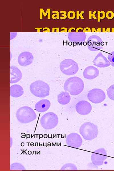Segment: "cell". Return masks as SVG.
I'll list each match as a JSON object with an SVG mask.
<instances>
[{
	"instance_id": "277c9868",
	"label": "cell",
	"mask_w": 114,
	"mask_h": 171,
	"mask_svg": "<svg viewBox=\"0 0 114 171\" xmlns=\"http://www.w3.org/2000/svg\"><path fill=\"white\" fill-rule=\"evenodd\" d=\"M80 133L84 139L91 140L97 137L98 131L97 127L90 122L84 123L80 127Z\"/></svg>"
},
{
	"instance_id": "8d00e7d4",
	"label": "cell",
	"mask_w": 114,
	"mask_h": 171,
	"mask_svg": "<svg viewBox=\"0 0 114 171\" xmlns=\"http://www.w3.org/2000/svg\"><path fill=\"white\" fill-rule=\"evenodd\" d=\"M92 32H96V30L95 29V28L92 27Z\"/></svg>"
},
{
	"instance_id": "603a6c76",
	"label": "cell",
	"mask_w": 114,
	"mask_h": 171,
	"mask_svg": "<svg viewBox=\"0 0 114 171\" xmlns=\"http://www.w3.org/2000/svg\"><path fill=\"white\" fill-rule=\"evenodd\" d=\"M75 13L73 11H69L67 14L68 18L70 19H73L76 17Z\"/></svg>"
},
{
	"instance_id": "3957f363",
	"label": "cell",
	"mask_w": 114,
	"mask_h": 171,
	"mask_svg": "<svg viewBox=\"0 0 114 171\" xmlns=\"http://www.w3.org/2000/svg\"><path fill=\"white\" fill-rule=\"evenodd\" d=\"M16 116L18 121L22 123L30 122L36 117V115L34 110L28 106L20 108L17 111Z\"/></svg>"
},
{
	"instance_id": "d6a6232c",
	"label": "cell",
	"mask_w": 114,
	"mask_h": 171,
	"mask_svg": "<svg viewBox=\"0 0 114 171\" xmlns=\"http://www.w3.org/2000/svg\"><path fill=\"white\" fill-rule=\"evenodd\" d=\"M44 32H50V29L48 27H44L43 28Z\"/></svg>"
},
{
	"instance_id": "8fae6325",
	"label": "cell",
	"mask_w": 114,
	"mask_h": 171,
	"mask_svg": "<svg viewBox=\"0 0 114 171\" xmlns=\"http://www.w3.org/2000/svg\"><path fill=\"white\" fill-rule=\"evenodd\" d=\"M76 109L79 114L82 115H86L90 112L92 109V107L88 101L82 100L79 101L76 104Z\"/></svg>"
},
{
	"instance_id": "5bb4252c",
	"label": "cell",
	"mask_w": 114,
	"mask_h": 171,
	"mask_svg": "<svg viewBox=\"0 0 114 171\" xmlns=\"http://www.w3.org/2000/svg\"><path fill=\"white\" fill-rule=\"evenodd\" d=\"M50 106V101L47 99H43L39 101L35 105V110L39 112H43L47 111Z\"/></svg>"
},
{
	"instance_id": "2e32d148",
	"label": "cell",
	"mask_w": 114,
	"mask_h": 171,
	"mask_svg": "<svg viewBox=\"0 0 114 171\" xmlns=\"http://www.w3.org/2000/svg\"><path fill=\"white\" fill-rule=\"evenodd\" d=\"M23 93V89L21 85L14 84L10 87V95L11 97H19L22 95Z\"/></svg>"
},
{
	"instance_id": "74e56055",
	"label": "cell",
	"mask_w": 114,
	"mask_h": 171,
	"mask_svg": "<svg viewBox=\"0 0 114 171\" xmlns=\"http://www.w3.org/2000/svg\"><path fill=\"white\" fill-rule=\"evenodd\" d=\"M101 32V28L100 27H98L97 28L96 30V32Z\"/></svg>"
},
{
	"instance_id": "1f68e13d",
	"label": "cell",
	"mask_w": 114,
	"mask_h": 171,
	"mask_svg": "<svg viewBox=\"0 0 114 171\" xmlns=\"http://www.w3.org/2000/svg\"><path fill=\"white\" fill-rule=\"evenodd\" d=\"M59 28H52V32H59Z\"/></svg>"
},
{
	"instance_id": "83f0119b",
	"label": "cell",
	"mask_w": 114,
	"mask_h": 171,
	"mask_svg": "<svg viewBox=\"0 0 114 171\" xmlns=\"http://www.w3.org/2000/svg\"><path fill=\"white\" fill-rule=\"evenodd\" d=\"M63 13V14H62L61 16L63 17H60V19H65L67 18V16L66 15L67 14V12L65 11H60V13Z\"/></svg>"
},
{
	"instance_id": "5b68a950",
	"label": "cell",
	"mask_w": 114,
	"mask_h": 171,
	"mask_svg": "<svg viewBox=\"0 0 114 171\" xmlns=\"http://www.w3.org/2000/svg\"><path fill=\"white\" fill-rule=\"evenodd\" d=\"M40 122L41 125L44 129L47 130L51 129L57 125L58 119L56 114L52 112H49L42 117Z\"/></svg>"
},
{
	"instance_id": "e0dca14e",
	"label": "cell",
	"mask_w": 114,
	"mask_h": 171,
	"mask_svg": "<svg viewBox=\"0 0 114 171\" xmlns=\"http://www.w3.org/2000/svg\"><path fill=\"white\" fill-rule=\"evenodd\" d=\"M58 101L62 105H66L68 103L71 99L70 96L68 92L62 91L58 95Z\"/></svg>"
},
{
	"instance_id": "ab89813d",
	"label": "cell",
	"mask_w": 114,
	"mask_h": 171,
	"mask_svg": "<svg viewBox=\"0 0 114 171\" xmlns=\"http://www.w3.org/2000/svg\"><path fill=\"white\" fill-rule=\"evenodd\" d=\"M105 28L104 27L102 28V32H105Z\"/></svg>"
},
{
	"instance_id": "d6986e66",
	"label": "cell",
	"mask_w": 114,
	"mask_h": 171,
	"mask_svg": "<svg viewBox=\"0 0 114 171\" xmlns=\"http://www.w3.org/2000/svg\"><path fill=\"white\" fill-rule=\"evenodd\" d=\"M24 167L21 164L19 163H13L10 166V170H25Z\"/></svg>"
},
{
	"instance_id": "7402d4cb",
	"label": "cell",
	"mask_w": 114,
	"mask_h": 171,
	"mask_svg": "<svg viewBox=\"0 0 114 171\" xmlns=\"http://www.w3.org/2000/svg\"><path fill=\"white\" fill-rule=\"evenodd\" d=\"M108 58L111 63V65L114 67V51L108 55Z\"/></svg>"
},
{
	"instance_id": "6da1fadb",
	"label": "cell",
	"mask_w": 114,
	"mask_h": 171,
	"mask_svg": "<svg viewBox=\"0 0 114 171\" xmlns=\"http://www.w3.org/2000/svg\"><path fill=\"white\" fill-rule=\"evenodd\" d=\"M84 87L83 81L80 78L73 77L68 79L64 85L65 91L69 92L72 95H75L80 94Z\"/></svg>"
},
{
	"instance_id": "52a82bcc",
	"label": "cell",
	"mask_w": 114,
	"mask_h": 171,
	"mask_svg": "<svg viewBox=\"0 0 114 171\" xmlns=\"http://www.w3.org/2000/svg\"><path fill=\"white\" fill-rule=\"evenodd\" d=\"M87 97L92 103H98L103 101L105 99L106 96L104 92L101 89L94 88L89 91Z\"/></svg>"
},
{
	"instance_id": "d590c367",
	"label": "cell",
	"mask_w": 114,
	"mask_h": 171,
	"mask_svg": "<svg viewBox=\"0 0 114 171\" xmlns=\"http://www.w3.org/2000/svg\"><path fill=\"white\" fill-rule=\"evenodd\" d=\"M42 28H35V29H37V32H40V29H42Z\"/></svg>"
},
{
	"instance_id": "f35d334b",
	"label": "cell",
	"mask_w": 114,
	"mask_h": 171,
	"mask_svg": "<svg viewBox=\"0 0 114 171\" xmlns=\"http://www.w3.org/2000/svg\"><path fill=\"white\" fill-rule=\"evenodd\" d=\"M110 32V28H107V29H106V30H105V32Z\"/></svg>"
},
{
	"instance_id": "d4e9b609",
	"label": "cell",
	"mask_w": 114,
	"mask_h": 171,
	"mask_svg": "<svg viewBox=\"0 0 114 171\" xmlns=\"http://www.w3.org/2000/svg\"><path fill=\"white\" fill-rule=\"evenodd\" d=\"M52 13H55L52 15V17L53 19H58L59 18V13L58 11H54L52 12Z\"/></svg>"
},
{
	"instance_id": "f1b7e54d",
	"label": "cell",
	"mask_w": 114,
	"mask_h": 171,
	"mask_svg": "<svg viewBox=\"0 0 114 171\" xmlns=\"http://www.w3.org/2000/svg\"><path fill=\"white\" fill-rule=\"evenodd\" d=\"M17 33L16 32H11L10 33V39L12 40L15 38L17 36Z\"/></svg>"
},
{
	"instance_id": "f546056e",
	"label": "cell",
	"mask_w": 114,
	"mask_h": 171,
	"mask_svg": "<svg viewBox=\"0 0 114 171\" xmlns=\"http://www.w3.org/2000/svg\"><path fill=\"white\" fill-rule=\"evenodd\" d=\"M91 31L90 28L88 27H85L83 30V32H90Z\"/></svg>"
},
{
	"instance_id": "4fadbf2b",
	"label": "cell",
	"mask_w": 114,
	"mask_h": 171,
	"mask_svg": "<svg viewBox=\"0 0 114 171\" xmlns=\"http://www.w3.org/2000/svg\"><path fill=\"white\" fill-rule=\"evenodd\" d=\"M99 75V70L93 66L86 67L83 73L84 78L89 80L93 79L98 76Z\"/></svg>"
},
{
	"instance_id": "ffe728a7",
	"label": "cell",
	"mask_w": 114,
	"mask_h": 171,
	"mask_svg": "<svg viewBox=\"0 0 114 171\" xmlns=\"http://www.w3.org/2000/svg\"><path fill=\"white\" fill-rule=\"evenodd\" d=\"M61 170H77L76 167L73 164H66L64 165L61 168Z\"/></svg>"
},
{
	"instance_id": "836d02e7",
	"label": "cell",
	"mask_w": 114,
	"mask_h": 171,
	"mask_svg": "<svg viewBox=\"0 0 114 171\" xmlns=\"http://www.w3.org/2000/svg\"><path fill=\"white\" fill-rule=\"evenodd\" d=\"M83 30V28L82 27H78L77 28L76 30V32H78L79 30Z\"/></svg>"
},
{
	"instance_id": "9a60e30c",
	"label": "cell",
	"mask_w": 114,
	"mask_h": 171,
	"mask_svg": "<svg viewBox=\"0 0 114 171\" xmlns=\"http://www.w3.org/2000/svg\"><path fill=\"white\" fill-rule=\"evenodd\" d=\"M94 65L100 68H104L109 66V62L102 54H99L93 61Z\"/></svg>"
},
{
	"instance_id": "4316f807",
	"label": "cell",
	"mask_w": 114,
	"mask_h": 171,
	"mask_svg": "<svg viewBox=\"0 0 114 171\" xmlns=\"http://www.w3.org/2000/svg\"><path fill=\"white\" fill-rule=\"evenodd\" d=\"M79 11H76V19H79V17H80L81 19H84V18L82 15V14L84 13V11H82L80 14H79Z\"/></svg>"
},
{
	"instance_id": "30bf717a",
	"label": "cell",
	"mask_w": 114,
	"mask_h": 171,
	"mask_svg": "<svg viewBox=\"0 0 114 171\" xmlns=\"http://www.w3.org/2000/svg\"><path fill=\"white\" fill-rule=\"evenodd\" d=\"M34 60L32 53L28 51H25L21 53L18 58V62L19 65L25 66L31 64Z\"/></svg>"
},
{
	"instance_id": "9c48e42d",
	"label": "cell",
	"mask_w": 114,
	"mask_h": 171,
	"mask_svg": "<svg viewBox=\"0 0 114 171\" xmlns=\"http://www.w3.org/2000/svg\"><path fill=\"white\" fill-rule=\"evenodd\" d=\"M82 139L80 135L76 133H72L68 135L66 139L67 145L74 148H78L82 144Z\"/></svg>"
},
{
	"instance_id": "8992f818",
	"label": "cell",
	"mask_w": 114,
	"mask_h": 171,
	"mask_svg": "<svg viewBox=\"0 0 114 171\" xmlns=\"http://www.w3.org/2000/svg\"><path fill=\"white\" fill-rule=\"evenodd\" d=\"M61 71L67 75H72L75 74L78 70V64L71 59H66L62 61L60 65Z\"/></svg>"
},
{
	"instance_id": "cb8c5ba5",
	"label": "cell",
	"mask_w": 114,
	"mask_h": 171,
	"mask_svg": "<svg viewBox=\"0 0 114 171\" xmlns=\"http://www.w3.org/2000/svg\"><path fill=\"white\" fill-rule=\"evenodd\" d=\"M106 18L109 19H113L114 17V13L111 11H107L105 14Z\"/></svg>"
},
{
	"instance_id": "e575fe53",
	"label": "cell",
	"mask_w": 114,
	"mask_h": 171,
	"mask_svg": "<svg viewBox=\"0 0 114 171\" xmlns=\"http://www.w3.org/2000/svg\"><path fill=\"white\" fill-rule=\"evenodd\" d=\"M72 30H76V28L74 27H71L69 28L68 30V32H70Z\"/></svg>"
},
{
	"instance_id": "7a4b0ae2",
	"label": "cell",
	"mask_w": 114,
	"mask_h": 171,
	"mask_svg": "<svg viewBox=\"0 0 114 171\" xmlns=\"http://www.w3.org/2000/svg\"><path fill=\"white\" fill-rule=\"evenodd\" d=\"M31 92L34 96L40 98H44L49 95L50 88L46 83L38 80L32 83L30 86Z\"/></svg>"
},
{
	"instance_id": "44dd1931",
	"label": "cell",
	"mask_w": 114,
	"mask_h": 171,
	"mask_svg": "<svg viewBox=\"0 0 114 171\" xmlns=\"http://www.w3.org/2000/svg\"><path fill=\"white\" fill-rule=\"evenodd\" d=\"M105 17V13L103 11H97V21L100 22L101 19H103Z\"/></svg>"
},
{
	"instance_id": "ac0fdd59",
	"label": "cell",
	"mask_w": 114,
	"mask_h": 171,
	"mask_svg": "<svg viewBox=\"0 0 114 171\" xmlns=\"http://www.w3.org/2000/svg\"><path fill=\"white\" fill-rule=\"evenodd\" d=\"M109 98L114 101V84L111 85L106 90Z\"/></svg>"
},
{
	"instance_id": "ba28073f",
	"label": "cell",
	"mask_w": 114,
	"mask_h": 171,
	"mask_svg": "<svg viewBox=\"0 0 114 171\" xmlns=\"http://www.w3.org/2000/svg\"><path fill=\"white\" fill-rule=\"evenodd\" d=\"M107 153L103 148H99L94 151L91 156V160L93 164L96 166L102 165L107 158Z\"/></svg>"
},
{
	"instance_id": "7c38bea8",
	"label": "cell",
	"mask_w": 114,
	"mask_h": 171,
	"mask_svg": "<svg viewBox=\"0 0 114 171\" xmlns=\"http://www.w3.org/2000/svg\"><path fill=\"white\" fill-rule=\"evenodd\" d=\"M10 83L13 84L19 81L22 76V73L20 70L16 66L10 67Z\"/></svg>"
},
{
	"instance_id": "4dcf8cb0",
	"label": "cell",
	"mask_w": 114,
	"mask_h": 171,
	"mask_svg": "<svg viewBox=\"0 0 114 171\" xmlns=\"http://www.w3.org/2000/svg\"><path fill=\"white\" fill-rule=\"evenodd\" d=\"M61 31L60 32H67L68 30L67 28L65 27H61L60 28Z\"/></svg>"
},
{
	"instance_id": "484cf974",
	"label": "cell",
	"mask_w": 114,
	"mask_h": 171,
	"mask_svg": "<svg viewBox=\"0 0 114 171\" xmlns=\"http://www.w3.org/2000/svg\"><path fill=\"white\" fill-rule=\"evenodd\" d=\"M97 12L96 11H94L92 14V11H89V19H91L92 17L94 19H96L97 18L95 16V14Z\"/></svg>"
}]
</instances>
